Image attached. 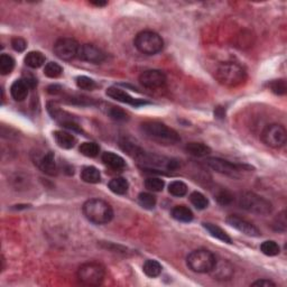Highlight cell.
<instances>
[{"instance_id":"obj_10","label":"cell","mask_w":287,"mask_h":287,"mask_svg":"<svg viewBox=\"0 0 287 287\" xmlns=\"http://www.w3.org/2000/svg\"><path fill=\"white\" fill-rule=\"evenodd\" d=\"M77 58L92 64H100L106 60L105 52L93 44L80 45Z\"/></svg>"},{"instance_id":"obj_43","label":"cell","mask_w":287,"mask_h":287,"mask_svg":"<svg viewBox=\"0 0 287 287\" xmlns=\"http://www.w3.org/2000/svg\"><path fill=\"white\" fill-rule=\"evenodd\" d=\"M47 92L49 94H54V95L60 94L62 93V88L58 86V84H53V86H49L47 88Z\"/></svg>"},{"instance_id":"obj_31","label":"cell","mask_w":287,"mask_h":287,"mask_svg":"<svg viewBox=\"0 0 287 287\" xmlns=\"http://www.w3.org/2000/svg\"><path fill=\"white\" fill-rule=\"evenodd\" d=\"M168 192L172 196L181 197L184 196L187 193V186L186 184L182 182V181H174L168 185Z\"/></svg>"},{"instance_id":"obj_41","label":"cell","mask_w":287,"mask_h":287,"mask_svg":"<svg viewBox=\"0 0 287 287\" xmlns=\"http://www.w3.org/2000/svg\"><path fill=\"white\" fill-rule=\"evenodd\" d=\"M26 41L22 37H14L12 40V47L15 49L16 52H24L25 49H26Z\"/></svg>"},{"instance_id":"obj_40","label":"cell","mask_w":287,"mask_h":287,"mask_svg":"<svg viewBox=\"0 0 287 287\" xmlns=\"http://www.w3.org/2000/svg\"><path fill=\"white\" fill-rule=\"evenodd\" d=\"M274 228L277 231H285L286 230V217H285V211H283L281 214H278V217L275 219L274 221Z\"/></svg>"},{"instance_id":"obj_12","label":"cell","mask_w":287,"mask_h":287,"mask_svg":"<svg viewBox=\"0 0 287 287\" xmlns=\"http://www.w3.org/2000/svg\"><path fill=\"white\" fill-rule=\"evenodd\" d=\"M106 93H107L108 97H110L111 99H115V100L119 101V102H122V104L130 105L135 108L141 107V106L150 105V102H147L145 100H141V99L133 98L132 95L127 93L126 91H123V90H121V89H119L117 87L108 88L107 91H106Z\"/></svg>"},{"instance_id":"obj_23","label":"cell","mask_w":287,"mask_h":287,"mask_svg":"<svg viewBox=\"0 0 287 287\" xmlns=\"http://www.w3.org/2000/svg\"><path fill=\"white\" fill-rule=\"evenodd\" d=\"M81 179L86 183L97 184L101 181V174L94 166H87L81 172Z\"/></svg>"},{"instance_id":"obj_37","label":"cell","mask_w":287,"mask_h":287,"mask_svg":"<svg viewBox=\"0 0 287 287\" xmlns=\"http://www.w3.org/2000/svg\"><path fill=\"white\" fill-rule=\"evenodd\" d=\"M269 88H271V90L274 92L275 94L283 95L286 93V90H287L286 81L284 79L274 80L272 82H271V84H269Z\"/></svg>"},{"instance_id":"obj_44","label":"cell","mask_w":287,"mask_h":287,"mask_svg":"<svg viewBox=\"0 0 287 287\" xmlns=\"http://www.w3.org/2000/svg\"><path fill=\"white\" fill-rule=\"evenodd\" d=\"M92 5L101 7V6H106V5H107V2H106V1H104V2H101V1H94V2H92Z\"/></svg>"},{"instance_id":"obj_9","label":"cell","mask_w":287,"mask_h":287,"mask_svg":"<svg viewBox=\"0 0 287 287\" xmlns=\"http://www.w3.org/2000/svg\"><path fill=\"white\" fill-rule=\"evenodd\" d=\"M80 44L71 37H63L55 42L54 53L59 59L63 61H71L74 58H77Z\"/></svg>"},{"instance_id":"obj_33","label":"cell","mask_w":287,"mask_h":287,"mask_svg":"<svg viewBox=\"0 0 287 287\" xmlns=\"http://www.w3.org/2000/svg\"><path fill=\"white\" fill-rule=\"evenodd\" d=\"M62 73V66L55 62H49L44 67V74L47 77H51V79H56V77L61 76Z\"/></svg>"},{"instance_id":"obj_27","label":"cell","mask_w":287,"mask_h":287,"mask_svg":"<svg viewBox=\"0 0 287 287\" xmlns=\"http://www.w3.org/2000/svg\"><path fill=\"white\" fill-rule=\"evenodd\" d=\"M15 67V60L8 54H2L0 56V73L2 76H7L13 72Z\"/></svg>"},{"instance_id":"obj_29","label":"cell","mask_w":287,"mask_h":287,"mask_svg":"<svg viewBox=\"0 0 287 287\" xmlns=\"http://www.w3.org/2000/svg\"><path fill=\"white\" fill-rule=\"evenodd\" d=\"M80 153L82 154L86 157H97L99 155V151H100V147L98 146L95 143H91V141H88V143L81 144L79 148Z\"/></svg>"},{"instance_id":"obj_7","label":"cell","mask_w":287,"mask_h":287,"mask_svg":"<svg viewBox=\"0 0 287 287\" xmlns=\"http://www.w3.org/2000/svg\"><path fill=\"white\" fill-rule=\"evenodd\" d=\"M106 276V269L99 263H86L77 269V278L83 285L97 286L104 282Z\"/></svg>"},{"instance_id":"obj_18","label":"cell","mask_w":287,"mask_h":287,"mask_svg":"<svg viewBox=\"0 0 287 287\" xmlns=\"http://www.w3.org/2000/svg\"><path fill=\"white\" fill-rule=\"evenodd\" d=\"M102 162L108 167L115 169V171H121L126 166L125 159L121 156L112 153V151H106V153L102 154Z\"/></svg>"},{"instance_id":"obj_25","label":"cell","mask_w":287,"mask_h":287,"mask_svg":"<svg viewBox=\"0 0 287 287\" xmlns=\"http://www.w3.org/2000/svg\"><path fill=\"white\" fill-rule=\"evenodd\" d=\"M109 189H110L111 192L115 194H119V196H122V194H126L127 191L129 189V183L128 181L123 177H116V179H112L108 184Z\"/></svg>"},{"instance_id":"obj_30","label":"cell","mask_w":287,"mask_h":287,"mask_svg":"<svg viewBox=\"0 0 287 287\" xmlns=\"http://www.w3.org/2000/svg\"><path fill=\"white\" fill-rule=\"evenodd\" d=\"M156 202H157L156 196L151 193L141 192L139 196H138V203H139L144 209H147V210H151V209H154L156 205Z\"/></svg>"},{"instance_id":"obj_24","label":"cell","mask_w":287,"mask_h":287,"mask_svg":"<svg viewBox=\"0 0 287 287\" xmlns=\"http://www.w3.org/2000/svg\"><path fill=\"white\" fill-rule=\"evenodd\" d=\"M185 151L196 157H204L211 153V148L202 143H189L185 146Z\"/></svg>"},{"instance_id":"obj_17","label":"cell","mask_w":287,"mask_h":287,"mask_svg":"<svg viewBox=\"0 0 287 287\" xmlns=\"http://www.w3.org/2000/svg\"><path fill=\"white\" fill-rule=\"evenodd\" d=\"M53 137H54L58 146L63 148V150H71L76 144V138L72 134L63 132V130H56L53 133Z\"/></svg>"},{"instance_id":"obj_13","label":"cell","mask_w":287,"mask_h":287,"mask_svg":"<svg viewBox=\"0 0 287 287\" xmlns=\"http://www.w3.org/2000/svg\"><path fill=\"white\" fill-rule=\"evenodd\" d=\"M227 223L230 225L233 228L238 230L243 235L246 236H249V237H259L260 236V231L259 229L257 228L256 226H254L253 223L244 220V219L240 218V217H237V215H229L228 218H227Z\"/></svg>"},{"instance_id":"obj_8","label":"cell","mask_w":287,"mask_h":287,"mask_svg":"<svg viewBox=\"0 0 287 287\" xmlns=\"http://www.w3.org/2000/svg\"><path fill=\"white\" fill-rule=\"evenodd\" d=\"M261 139H263L266 146L268 147H283L287 139V133L285 127L279 125V123H272V125H268L264 129L263 134H261Z\"/></svg>"},{"instance_id":"obj_1","label":"cell","mask_w":287,"mask_h":287,"mask_svg":"<svg viewBox=\"0 0 287 287\" xmlns=\"http://www.w3.org/2000/svg\"><path fill=\"white\" fill-rule=\"evenodd\" d=\"M140 130L150 139L163 145H174L181 138L174 129L159 121H146L141 123Z\"/></svg>"},{"instance_id":"obj_6","label":"cell","mask_w":287,"mask_h":287,"mask_svg":"<svg viewBox=\"0 0 287 287\" xmlns=\"http://www.w3.org/2000/svg\"><path fill=\"white\" fill-rule=\"evenodd\" d=\"M239 203L243 210L258 215H267L272 213V205L271 202L253 192L243 193L240 197Z\"/></svg>"},{"instance_id":"obj_3","label":"cell","mask_w":287,"mask_h":287,"mask_svg":"<svg viewBox=\"0 0 287 287\" xmlns=\"http://www.w3.org/2000/svg\"><path fill=\"white\" fill-rule=\"evenodd\" d=\"M215 77L222 86L235 88L246 81L247 73L242 65L233 62H225L215 70Z\"/></svg>"},{"instance_id":"obj_22","label":"cell","mask_w":287,"mask_h":287,"mask_svg":"<svg viewBox=\"0 0 287 287\" xmlns=\"http://www.w3.org/2000/svg\"><path fill=\"white\" fill-rule=\"evenodd\" d=\"M45 63V56L40 51H31L25 56V64L30 69H38Z\"/></svg>"},{"instance_id":"obj_32","label":"cell","mask_w":287,"mask_h":287,"mask_svg":"<svg viewBox=\"0 0 287 287\" xmlns=\"http://www.w3.org/2000/svg\"><path fill=\"white\" fill-rule=\"evenodd\" d=\"M190 201L197 210H204L208 208L209 200L200 192H193L190 196Z\"/></svg>"},{"instance_id":"obj_14","label":"cell","mask_w":287,"mask_h":287,"mask_svg":"<svg viewBox=\"0 0 287 287\" xmlns=\"http://www.w3.org/2000/svg\"><path fill=\"white\" fill-rule=\"evenodd\" d=\"M207 165L213 171L220 173V174L233 176L237 172H239V166L232 164L226 159L218 157H210L207 159Z\"/></svg>"},{"instance_id":"obj_28","label":"cell","mask_w":287,"mask_h":287,"mask_svg":"<svg viewBox=\"0 0 287 287\" xmlns=\"http://www.w3.org/2000/svg\"><path fill=\"white\" fill-rule=\"evenodd\" d=\"M260 251L266 256L274 257L281 253V248L277 244V242H272V240H267L260 244Z\"/></svg>"},{"instance_id":"obj_36","label":"cell","mask_w":287,"mask_h":287,"mask_svg":"<svg viewBox=\"0 0 287 287\" xmlns=\"http://www.w3.org/2000/svg\"><path fill=\"white\" fill-rule=\"evenodd\" d=\"M76 86L81 90H87V91H91L94 90L97 88V83L94 82L91 77H88L86 76H81L76 77Z\"/></svg>"},{"instance_id":"obj_15","label":"cell","mask_w":287,"mask_h":287,"mask_svg":"<svg viewBox=\"0 0 287 287\" xmlns=\"http://www.w3.org/2000/svg\"><path fill=\"white\" fill-rule=\"evenodd\" d=\"M210 274L213 276L217 281H229L233 276V267L232 265L227 260H217L210 272Z\"/></svg>"},{"instance_id":"obj_20","label":"cell","mask_w":287,"mask_h":287,"mask_svg":"<svg viewBox=\"0 0 287 287\" xmlns=\"http://www.w3.org/2000/svg\"><path fill=\"white\" fill-rule=\"evenodd\" d=\"M202 226H203V228L207 230V231L210 233L213 238L220 240V242L226 243L232 242L231 238L228 236V233H227L225 230H222L220 227H218L217 225H213V223H210V222H203L202 223Z\"/></svg>"},{"instance_id":"obj_38","label":"cell","mask_w":287,"mask_h":287,"mask_svg":"<svg viewBox=\"0 0 287 287\" xmlns=\"http://www.w3.org/2000/svg\"><path fill=\"white\" fill-rule=\"evenodd\" d=\"M215 199H217V201L221 205H229V204L232 203L233 196L229 192V191L222 190V191H220V192L217 193V196H215Z\"/></svg>"},{"instance_id":"obj_34","label":"cell","mask_w":287,"mask_h":287,"mask_svg":"<svg viewBox=\"0 0 287 287\" xmlns=\"http://www.w3.org/2000/svg\"><path fill=\"white\" fill-rule=\"evenodd\" d=\"M145 186L150 191H153V192H161L164 189L165 182L158 179V177H148L145 181Z\"/></svg>"},{"instance_id":"obj_42","label":"cell","mask_w":287,"mask_h":287,"mask_svg":"<svg viewBox=\"0 0 287 287\" xmlns=\"http://www.w3.org/2000/svg\"><path fill=\"white\" fill-rule=\"evenodd\" d=\"M251 286H258V287H271V286H276L274 282L269 281V279H259V281L254 282Z\"/></svg>"},{"instance_id":"obj_11","label":"cell","mask_w":287,"mask_h":287,"mask_svg":"<svg viewBox=\"0 0 287 287\" xmlns=\"http://www.w3.org/2000/svg\"><path fill=\"white\" fill-rule=\"evenodd\" d=\"M139 81L145 88L157 89L164 86L166 82V76L159 70H147L140 74Z\"/></svg>"},{"instance_id":"obj_2","label":"cell","mask_w":287,"mask_h":287,"mask_svg":"<svg viewBox=\"0 0 287 287\" xmlns=\"http://www.w3.org/2000/svg\"><path fill=\"white\" fill-rule=\"evenodd\" d=\"M83 214L89 221L94 225H106L113 218L111 205L104 200L91 199L83 204Z\"/></svg>"},{"instance_id":"obj_26","label":"cell","mask_w":287,"mask_h":287,"mask_svg":"<svg viewBox=\"0 0 287 287\" xmlns=\"http://www.w3.org/2000/svg\"><path fill=\"white\" fill-rule=\"evenodd\" d=\"M162 265L158 263L157 260L154 259H148L144 263L143 266V272L146 274L148 277H157V276L161 275L162 272Z\"/></svg>"},{"instance_id":"obj_19","label":"cell","mask_w":287,"mask_h":287,"mask_svg":"<svg viewBox=\"0 0 287 287\" xmlns=\"http://www.w3.org/2000/svg\"><path fill=\"white\" fill-rule=\"evenodd\" d=\"M30 86L24 80H16L10 87V94L16 101H24L28 95Z\"/></svg>"},{"instance_id":"obj_5","label":"cell","mask_w":287,"mask_h":287,"mask_svg":"<svg viewBox=\"0 0 287 287\" xmlns=\"http://www.w3.org/2000/svg\"><path fill=\"white\" fill-rule=\"evenodd\" d=\"M217 261V258L211 251L207 249L193 250L186 258V264L194 272L205 274L210 272Z\"/></svg>"},{"instance_id":"obj_4","label":"cell","mask_w":287,"mask_h":287,"mask_svg":"<svg viewBox=\"0 0 287 287\" xmlns=\"http://www.w3.org/2000/svg\"><path fill=\"white\" fill-rule=\"evenodd\" d=\"M135 47L145 55H155L163 49L164 41L157 33L151 30H143L138 33L134 41Z\"/></svg>"},{"instance_id":"obj_39","label":"cell","mask_w":287,"mask_h":287,"mask_svg":"<svg viewBox=\"0 0 287 287\" xmlns=\"http://www.w3.org/2000/svg\"><path fill=\"white\" fill-rule=\"evenodd\" d=\"M67 102L69 104H74V105H81V106H88V105H93L94 102L92 101L91 98L83 97V95H74V97H67Z\"/></svg>"},{"instance_id":"obj_35","label":"cell","mask_w":287,"mask_h":287,"mask_svg":"<svg viewBox=\"0 0 287 287\" xmlns=\"http://www.w3.org/2000/svg\"><path fill=\"white\" fill-rule=\"evenodd\" d=\"M107 113L111 119L116 120V121H127L129 119L128 113L119 107H113V106H111V108L108 109Z\"/></svg>"},{"instance_id":"obj_21","label":"cell","mask_w":287,"mask_h":287,"mask_svg":"<svg viewBox=\"0 0 287 287\" xmlns=\"http://www.w3.org/2000/svg\"><path fill=\"white\" fill-rule=\"evenodd\" d=\"M171 214L176 221L185 222V223L191 222L194 218L193 212L191 211L190 208L185 207V205H176V207L172 210Z\"/></svg>"},{"instance_id":"obj_16","label":"cell","mask_w":287,"mask_h":287,"mask_svg":"<svg viewBox=\"0 0 287 287\" xmlns=\"http://www.w3.org/2000/svg\"><path fill=\"white\" fill-rule=\"evenodd\" d=\"M37 165L38 167L41 168V171L47 175L53 176L58 173V167H56L54 154L51 153V151L42 155L40 159L37 161Z\"/></svg>"}]
</instances>
